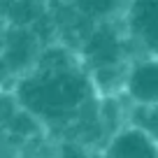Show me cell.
I'll list each match as a JSON object with an SVG mask.
<instances>
[{"mask_svg": "<svg viewBox=\"0 0 158 158\" xmlns=\"http://www.w3.org/2000/svg\"><path fill=\"white\" fill-rule=\"evenodd\" d=\"M14 95L44 128L60 130L70 142L91 149L95 144L91 130L102 147L109 139L102 121V95L95 91L81 56L68 44L44 47L35 68L19 77Z\"/></svg>", "mask_w": 158, "mask_h": 158, "instance_id": "cell-1", "label": "cell"}, {"mask_svg": "<svg viewBox=\"0 0 158 158\" xmlns=\"http://www.w3.org/2000/svg\"><path fill=\"white\" fill-rule=\"evenodd\" d=\"M121 26L135 54L158 56V0H128Z\"/></svg>", "mask_w": 158, "mask_h": 158, "instance_id": "cell-2", "label": "cell"}, {"mask_svg": "<svg viewBox=\"0 0 158 158\" xmlns=\"http://www.w3.org/2000/svg\"><path fill=\"white\" fill-rule=\"evenodd\" d=\"M121 98L128 107H158V56L137 54L130 60Z\"/></svg>", "mask_w": 158, "mask_h": 158, "instance_id": "cell-3", "label": "cell"}, {"mask_svg": "<svg viewBox=\"0 0 158 158\" xmlns=\"http://www.w3.org/2000/svg\"><path fill=\"white\" fill-rule=\"evenodd\" d=\"M100 153L112 158H158V137L128 118L109 135Z\"/></svg>", "mask_w": 158, "mask_h": 158, "instance_id": "cell-4", "label": "cell"}, {"mask_svg": "<svg viewBox=\"0 0 158 158\" xmlns=\"http://www.w3.org/2000/svg\"><path fill=\"white\" fill-rule=\"evenodd\" d=\"M0 54H2L5 68L12 74L23 77L26 72H30L35 68V63L40 60L42 49H40L37 35L21 26V28H14V30L2 35V51Z\"/></svg>", "mask_w": 158, "mask_h": 158, "instance_id": "cell-5", "label": "cell"}]
</instances>
